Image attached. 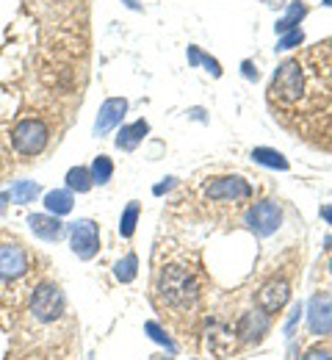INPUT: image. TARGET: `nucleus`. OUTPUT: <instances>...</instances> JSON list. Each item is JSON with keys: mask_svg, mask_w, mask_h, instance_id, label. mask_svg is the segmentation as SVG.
Returning <instances> with one entry per match:
<instances>
[{"mask_svg": "<svg viewBox=\"0 0 332 360\" xmlns=\"http://www.w3.org/2000/svg\"><path fill=\"white\" fill-rule=\"evenodd\" d=\"M296 58L305 70V91H302V100L288 114L293 117V125L296 131H302V136L321 120V114H327V122L310 139L313 144L324 147L332 131V39L313 45L310 50L299 53ZM288 114H283V120Z\"/></svg>", "mask_w": 332, "mask_h": 360, "instance_id": "1", "label": "nucleus"}, {"mask_svg": "<svg viewBox=\"0 0 332 360\" xmlns=\"http://www.w3.org/2000/svg\"><path fill=\"white\" fill-rule=\"evenodd\" d=\"M158 297L166 308L189 311L199 302V283L186 266H164L158 274Z\"/></svg>", "mask_w": 332, "mask_h": 360, "instance_id": "2", "label": "nucleus"}, {"mask_svg": "<svg viewBox=\"0 0 332 360\" xmlns=\"http://www.w3.org/2000/svg\"><path fill=\"white\" fill-rule=\"evenodd\" d=\"M302 91H305V70H302L299 58L296 56L285 58L274 70V78L269 84V103L274 108V117L288 114L302 100Z\"/></svg>", "mask_w": 332, "mask_h": 360, "instance_id": "3", "label": "nucleus"}, {"mask_svg": "<svg viewBox=\"0 0 332 360\" xmlns=\"http://www.w3.org/2000/svg\"><path fill=\"white\" fill-rule=\"evenodd\" d=\"M244 222H246V227L258 238H269L272 233H277L280 225H283V208L274 200H260V202H255V205L246 208Z\"/></svg>", "mask_w": 332, "mask_h": 360, "instance_id": "4", "label": "nucleus"}, {"mask_svg": "<svg viewBox=\"0 0 332 360\" xmlns=\"http://www.w3.org/2000/svg\"><path fill=\"white\" fill-rule=\"evenodd\" d=\"M50 131L42 120H22L11 131V144L20 155H39L48 147Z\"/></svg>", "mask_w": 332, "mask_h": 360, "instance_id": "5", "label": "nucleus"}, {"mask_svg": "<svg viewBox=\"0 0 332 360\" xmlns=\"http://www.w3.org/2000/svg\"><path fill=\"white\" fill-rule=\"evenodd\" d=\"M69 247L81 261H92L100 250V227L92 219H78L69 227Z\"/></svg>", "mask_w": 332, "mask_h": 360, "instance_id": "6", "label": "nucleus"}, {"mask_svg": "<svg viewBox=\"0 0 332 360\" xmlns=\"http://www.w3.org/2000/svg\"><path fill=\"white\" fill-rule=\"evenodd\" d=\"M61 311H64V294L55 285L42 283L31 297V314L39 321H55L61 316Z\"/></svg>", "mask_w": 332, "mask_h": 360, "instance_id": "7", "label": "nucleus"}, {"mask_svg": "<svg viewBox=\"0 0 332 360\" xmlns=\"http://www.w3.org/2000/svg\"><path fill=\"white\" fill-rule=\"evenodd\" d=\"M307 324L313 335H330L332 333V294L319 291L313 294L307 305Z\"/></svg>", "mask_w": 332, "mask_h": 360, "instance_id": "8", "label": "nucleus"}, {"mask_svg": "<svg viewBox=\"0 0 332 360\" xmlns=\"http://www.w3.org/2000/svg\"><path fill=\"white\" fill-rule=\"evenodd\" d=\"M205 194L211 200H222V202H241V200H249L252 197V186L244 178H219L213 183H208Z\"/></svg>", "mask_w": 332, "mask_h": 360, "instance_id": "9", "label": "nucleus"}, {"mask_svg": "<svg viewBox=\"0 0 332 360\" xmlns=\"http://www.w3.org/2000/svg\"><path fill=\"white\" fill-rule=\"evenodd\" d=\"M288 297H291V285H288V280L274 277V280H269V283L258 291V308H260L266 316H274L285 308Z\"/></svg>", "mask_w": 332, "mask_h": 360, "instance_id": "10", "label": "nucleus"}, {"mask_svg": "<svg viewBox=\"0 0 332 360\" xmlns=\"http://www.w3.org/2000/svg\"><path fill=\"white\" fill-rule=\"evenodd\" d=\"M31 266L28 252L20 244H0V280H17Z\"/></svg>", "mask_w": 332, "mask_h": 360, "instance_id": "11", "label": "nucleus"}, {"mask_svg": "<svg viewBox=\"0 0 332 360\" xmlns=\"http://www.w3.org/2000/svg\"><path fill=\"white\" fill-rule=\"evenodd\" d=\"M125 111H128V100L125 97H108L100 105V114H97L95 120V134L105 136L111 128H117L125 120Z\"/></svg>", "mask_w": 332, "mask_h": 360, "instance_id": "12", "label": "nucleus"}, {"mask_svg": "<svg viewBox=\"0 0 332 360\" xmlns=\"http://www.w3.org/2000/svg\"><path fill=\"white\" fill-rule=\"evenodd\" d=\"M28 227L34 236H39L42 241H58L64 236V225L58 217L53 214H31L28 217Z\"/></svg>", "mask_w": 332, "mask_h": 360, "instance_id": "13", "label": "nucleus"}, {"mask_svg": "<svg viewBox=\"0 0 332 360\" xmlns=\"http://www.w3.org/2000/svg\"><path fill=\"white\" fill-rule=\"evenodd\" d=\"M269 333V316L263 311H252V314H244L238 321V338L241 341H260L263 335Z\"/></svg>", "mask_w": 332, "mask_h": 360, "instance_id": "14", "label": "nucleus"}, {"mask_svg": "<svg viewBox=\"0 0 332 360\" xmlns=\"http://www.w3.org/2000/svg\"><path fill=\"white\" fill-rule=\"evenodd\" d=\"M147 134H150V122L147 120H136L131 125H122V131L117 136V147L125 150V153H131V150H136L142 144Z\"/></svg>", "mask_w": 332, "mask_h": 360, "instance_id": "15", "label": "nucleus"}, {"mask_svg": "<svg viewBox=\"0 0 332 360\" xmlns=\"http://www.w3.org/2000/svg\"><path fill=\"white\" fill-rule=\"evenodd\" d=\"M72 191L69 188H53L45 194V208H48V214L53 217H64V214H69L72 211Z\"/></svg>", "mask_w": 332, "mask_h": 360, "instance_id": "16", "label": "nucleus"}, {"mask_svg": "<svg viewBox=\"0 0 332 360\" xmlns=\"http://www.w3.org/2000/svg\"><path fill=\"white\" fill-rule=\"evenodd\" d=\"M305 14H307V6L302 3V0H293L291 6H288V11H285L283 20H277V25H274V31L277 34H291V31H296V25L305 20Z\"/></svg>", "mask_w": 332, "mask_h": 360, "instance_id": "17", "label": "nucleus"}, {"mask_svg": "<svg viewBox=\"0 0 332 360\" xmlns=\"http://www.w3.org/2000/svg\"><path fill=\"white\" fill-rule=\"evenodd\" d=\"M252 161L260 164V167H269V169H280V172L288 169V158L283 153L272 150V147H255L252 150Z\"/></svg>", "mask_w": 332, "mask_h": 360, "instance_id": "18", "label": "nucleus"}, {"mask_svg": "<svg viewBox=\"0 0 332 360\" xmlns=\"http://www.w3.org/2000/svg\"><path fill=\"white\" fill-rule=\"evenodd\" d=\"M92 186H95V180H92V172H89L86 167H72V169L67 172V188H69V191L86 194Z\"/></svg>", "mask_w": 332, "mask_h": 360, "instance_id": "19", "label": "nucleus"}, {"mask_svg": "<svg viewBox=\"0 0 332 360\" xmlns=\"http://www.w3.org/2000/svg\"><path fill=\"white\" fill-rule=\"evenodd\" d=\"M186 58H189L191 67H197V64H205L208 67V72L213 75V78H222V64L213 58V56H208V53H202L197 45H189V50H186Z\"/></svg>", "mask_w": 332, "mask_h": 360, "instance_id": "20", "label": "nucleus"}, {"mask_svg": "<svg viewBox=\"0 0 332 360\" xmlns=\"http://www.w3.org/2000/svg\"><path fill=\"white\" fill-rule=\"evenodd\" d=\"M8 194H11V202H17V205L34 202V197L39 194V183H34V180H17Z\"/></svg>", "mask_w": 332, "mask_h": 360, "instance_id": "21", "label": "nucleus"}, {"mask_svg": "<svg viewBox=\"0 0 332 360\" xmlns=\"http://www.w3.org/2000/svg\"><path fill=\"white\" fill-rule=\"evenodd\" d=\"M114 274H117L119 283H133L136 274H139V258H136V252H128L122 261H117Z\"/></svg>", "mask_w": 332, "mask_h": 360, "instance_id": "22", "label": "nucleus"}, {"mask_svg": "<svg viewBox=\"0 0 332 360\" xmlns=\"http://www.w3.org/2000/svg\"><path fill=\"white\" fill-rule=\"evenodd\" d=\"M139 214H142V205L133 200L128 202V208L122 211V219H119V236L122 238H131L136 233V222H139Z\"/></svg>", "mask_w": 332, "mask_h": 360, "instance_id": "23", "label": "nucleus"}, {"mask_svg": "<svg viewBox=\"0 0 332 360\" xmlns=\"http://www.w3.org/2000/svg\"><path fill=\"white\" fill-rule=\"evenodd\" d=\"M89 172H92V180H95L97 186H105L111 180V175H114V164H111L108 155H97L95 161H92V167H89Z\"/></svg>", "mask_w": 332, "mask_h": 360, "instance_id": "24", "label": "nucleus"}, {"mask_svg": "<svg viewBox=\"0 0 332 360\" xmlns=\"http://www.w3.org/2000/svg\"><path fill=\"white\" fill-rule=\"evenodd\" d=\"M144 333H147V335H150L155 344H161V347H166L169 352H175V341L166 335V330H164L158 321H147V324H144Z\"/></svg>", "mask_w": 332, "mask_h": 360, "instance_id": "25", "label": "nucleus"}, {"mask_svg": "<svg viewBox=\"0 0 332 360\" xmlns=\"http://www.w3.org/2000/svg\"><path fill=\"white\" fill-rule=\"evenodd\" d=\"M305 42V34L296 28V31H291V34H285L283 39L277 42V50H291V47H299Z\"/></svg>", "mask_w": 332, "mask_h": 360, "instance_id": "26", "label": "nucleus"}, {"mask_svg": "<svg viewBox=\"0 0 332 360\" xmlns=\"http://www.w3.org/2000/svg\"><path fill=\"white\" fill-rule=\"evenodd\" d=\"M299 319H302V305L296 302V305H293V311H291V316H288V321H285V335H293V330H296Z\"/></svg>", "mask_w": 332, "mask_h": 360, "instance_id": "27", "label": "nucleus"}, {"mask_svg": "<svg viewBox=\"0 0 332 360\" xmlns=\"http://www.w3.org/2000/svg\"><path fill=\"white\" fill-rule=\"evenodd\" d=\"M302 360H332V352L330 349H321V347H313Z\"/></svg>", "mask_w": 332, "mask_h": 360, "instance_id": "28", "label": "nucleus"}, {"mask_svg": "<svg viewBox=\"0 0 332 360\" xmlns=\"http://www.w3.org/2000/svg\"><path fill=\"white\" fill-rule=\"evenodd\" d=\"M241 70H244V78H246V81H258V70H255V64H252V61H244V64H241Z\"/></svg>", "mask_w": 332, "mask_h": 360, "instance_id": "29", "label": "nucleus"}, {"mask_svg": "<svg viewBox=\"0 0 332 360\" xmlns=\"http://www.w3.org/2000/svg\"><path fill=\"white\" fill-rule=\"evenodd\" d=\"M172 186H175V178H166L164 183H158V186L152 188V194H158V197H161V194H166V191H169Z\"/></svg>", "mask_w": 332, "mask_h": 360, "instance_id": "30", "label": "nucleus"}, {"mask_svg": "<svg viewBox=\"0 0 332 360\" xmlns=\"http://www.w3.org/2000/svg\"><path fill=\"white\" fill-rule=\"evenodd\" d=\"M319 214H321V219H324L327 225H332V205H321V211H319Z\"/></svg>", "mask_w": 332, "mask_h": 360, "instance_id": "31", "label": "nucleus"}, {"mask_svg": "<svg viewBox=\"0 0 332 360\" xmlns=\"http://www.w3.org/2000/svg\"><path fill=\"white\" fill-rule=\"evenodd\" d=\"M8 200H11V194L3 191V194H0V217H3V211H6V205H8Z\"/></svg>", "mask_w": 332, "mask_h": 360, "instance_id": "32", "label": "nucleus"}, {"mask_svg": "<svg viewBox=\"0 0 332 360\" xmlns=\"http://www.w3.org/2000/svg\"><path fill=\"white\" fill-rule=\"evenodd\" d=\"M125 3H128L131 8H139V3H136V0H125Z\"/></svg>", "mask_w": 332, "mask_h": 360, "instance_id": "33", "label": "nucleus"}, {"mask_svg": "<svg viewBox=\"0 0 332 360\" xmlns=\"http://www.w3.org/2000/svg\"><path fill=\"white\" fill-rule=\"evenodd\" d=\"M324 6H330V8H332V0H324Z\"/></svg>", "mask_w": 332, "mask_h": 360, "instance_id": "34", "label": "nucleus"}, {"mask_svg": "<svg viewBox=\"0 0 332 360\" xmlns=\"http://www.w3.org/2000/svg\"><path fill=\"white\" fill-rule=\"evenodd\" d=\"M330 271H332V258H330Z\"/></svg>", "mask_w": 332, "mask_h": 360, "instance_id": "35", "label": "nucleus"}]
</instances>
